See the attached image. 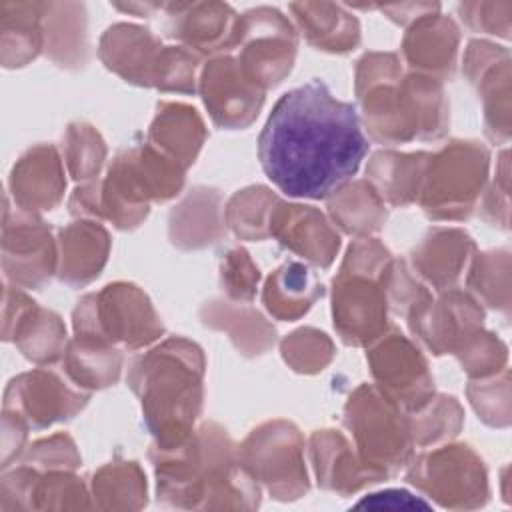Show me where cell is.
I'll return each instance as SVG.
<instances>
[{
  "label": "cell",
  "mask_w": 512,
  "mask_h": 512,
  "mask_svg": "<svg viewBox=\"0 0 512 512\" xmlns=\"http://www.w3.org/2000/svg\"><path fill=\"white\" fill-rule=\"evenodd\" d=\"M360 116L314 78L282 94L258 138V158L290 198L326 200L350 182L368 154Z\"/></svg>",
  "instance_id": "obj_1"
},
{
  "label": "cell",
  "mask_w": 512,
  "mask_h": 512,
  "mask_svg": "<svg viewBox=\"0 0 512 512\" xmlns=\"http://www.w3.org/2000/svg\"><path fill=\"white\" fill-rule=\"evenodd\" d=\"M158 502L174 508H240L260 506V484L240 466L228 432L206 422L170 448L148 452Z\"/></svg>",
  "instance_id": "obj_2"
},
{
  "label": "cell",
  "mask_w": 512,
  "mask_h": 512,
  "mask_svg": "<svg viewBox=\"0 0 512 512\" xmlns=\"http://www.w3.org/2000/svg\"><path fill=\"white\" fill-rule=\"evenodd\" d=\"M356 98L372 140L396 146L438 140L448 132L450 110L442 82L424 74H402L394 52H368L356 64Z\"/></svg>",
  "instance_id": "obj_3"
},
{
  "label": "cell",
  "mask_w": 512,
  "mask_h": 512,
  "mask_svg": "<svg viewBox=\"0 0 512 512\" xmlns=\"http://www.w3.org/2000/svg\"><path fill=\"white\" fill-rule=\"evenodd\" d=\"M202 348L174 336L136 356L128 368V386L138 396L146 428L158 448L186 440L204 400Z\"/></svg>",
  "instance_id": "obj_4"
},
{
  "label": "cell",
  "mask_w": 512,
  "mask_h": 512,
  "mask_svg": "<svg viewBox=\"0 0 512 512\" xmlns=\"http://www.w3.org/2000/svg\"><path fill=\"white\" fill-rule=\"evenodd\" d=\"M186 168L150 142L118 152L102 180V218L132 230L148 216L152 202L180 194Z\"/></svg>",
  "instance_id": "obj_5"
},
{
  "label": "cell",
  "mask_w": 512,
  "mask_h": 512,
  "mask_svg": "<svg viewBox=\"0 0 512 512\" xmlns=\"http://www.w3.org/2000/svg\"><path fill=\"white\" fill-rule=\"evenodd\" d=\"M74 336L138 350L164 334V324L144 290L114 282L100 292L84 294L72 312Z\"/></svg>",
  "instance_id": "obj_6"
},
{
  "label": "cell",
  "mask_w": 512,
  "mask_h": 512,
  "mask_svg": "<svg viewBox=\"0 0 512 512\" xmlns=\"http://www.w3.org/2000/svg\"><path fill=\"white\" fill-rule=\"evenodd\" d=\"M344 426L368 468L388 478L408 466L416 448L410 416L374 384H360L350 394L344 406Z\"/></svg>",
  "instance_id": "obj_7"
},
{
  "label": "cell",
  "mask_w": 512,
  "mask_h": 512,
  "mask_svg": "<svg viewBox=\"0 0 512 512\" xmlns=\"http://www.w3.org/2000/svg\"><path fill=\"white\" fill-rule=\"evenodd\" d=\"M488 148L474 140H452L430 154L418 204L430 220H466L486 184Z\"/></svg>",
  "instance_id": "obj_8"
},
{
  "label": "cell",
  "mask_w": 512,
  "mask_h": 512,
  "mask_svg": "<svg viewBox=\"0 0 512 512\" xmlns=\"http://www.w3.org/2000/svg\"><path fill=\"white\" fill-rule=\"evenodd\" d=\"M236 456L240 466L276 500H298L310 488L304 466V438L288 420L278 418L256 426L236 446Z\"/></svg>",
  "instance_id": "obj_9"
},
{
  "label": "cell",
  "mask_w": 512,
  "mask_h": 512,
  "mask_svg": "<svg viewBox=\"0 0 512 512\" xmlns=\"http://www.w3.org/2000/svg\"><path fill=\"white\" fill-rule=\"evenodd\" d=\"M406 480L442 508L468 510L488 500L482 458L466 444H448L414 458Z\"/></svg>",
  "instance_id": "obj_10"
},
{
  "label": "cell",
  "mask_w": 512,
  "mask_h": 512,
  "mask_svg": "<svg viewBox=\"0 0 512 512\" xmlns=\"http://www.w3.org/2000/svg\"><path fill=\"white\" fill-rule=\"evenodd\" d=\"M234 48H240L236 60L246 80L266 92L290 74L298 36L280 10L260 6L240 16Z\"/></svg>",
  "instance_id": "obj_11"
},
{
  "label": "cell",
  "mask_w": 512,
  "mask_h": 512,
  "mask_svg": "<svg viewBox=\"0 0 512 512\" xmlns=\"http://www.w3.org/2000/svg\"><path fill=\"white\" fill-rule=\"evenodd\" d=\"M2 270L10 286L40 290L58 270V242L50 226L32 212L10 206L4 198Z\"/></svg>",
  "instance_id": "obj_12"
},
{
  "label": "cell",
  "mask_w": 512,
  "mask_h": 512,
  "mask_svg": "<svg viewBox=\"0 0 512 512\" xmlns=\"http://www.w3.org/2000/svg\"><path fill=\"white\" fill-rule=\"evenodd\" d=\"M374 386L404 412L420 410L434 396V378L420 348L396 328H388L366 354Z\"/></svg>",
  "instance_id": "obj_13"
},
{
  "label": "cell",
  "mask_w": 512,
  "mask_h": 512,
  "mask_svg": "<svg viewBox=\"0 0 512 512\" xmlns=\"http://www.w3.org/2000/svg\"><path fill=\"white\" fill-rule=\"evenodd\" d=\"M412 336L432 354H456L462 344L482 330L484 310L478 300L458 288L428 294L406 314Z\"/></svg>",
  "instance_id": "obj_14"
},
{
  "label": "cell",
  "mask_w": 512,
  "mask_h": 512,
  "mask_svg": "<svg viewBox=\"0 0 512 512\" xmlns=\"http://www.w3.org/2000/svg\"><path fill=\"white\" fill-rule=\"evenodd\" d=\"M88 400L90 392L74 388L52 370L36 368L8 382L2 412L20 418L28 428L42 430L74 418Z\"/></svg>",
  "instance_id": "obj_15"
},
{
  "label": "cell",
  "mask_w": 512,
  "mask_h": 512,
  "mask_svg": "<svg viewBox=\"0 0 512 512\" xmlns=\"http://www.w3.org/2000/svg\"><path fill=\"white\" fill-rule=\"evenodd\" d=\"M384 274L368 276L338 270L334 276L332 324L344 344L370 346L388 330V302L382 286Z\"/></svg>",
  "instance_id": "obj_16"
},
{
  "label": "cell",
  "mask_w": 512,
  "mask_h": 512,
  "mask_svg": "<svg viewBox=\"0 0 512 512\" xmlns=\"http://www.w3.org/2000/svg\"><path fill=\"white\" fill-rule=\"evenodd\" d=\"M198 82L204 106L220 128L238 130L250 126L264 104V90L246 80L238 60L230 54L208 60Z\"/></svg>",
  "instance_id": "obj_17"
},
{
  "label": "cell",
  "mask_w": 512,
  "mask_h": 512,
  "mask_svg": "<svg viewBox=\"0 0 512 512\" xmlns=\"http://www.w3.org/2000/svg\"><path fill=\"white\" fill-rule=\"evenodd\" d=\"M268 234L316 268H328L340 250V234L332 220L306 204L278 200L270 214Z\"/></svg>",
  "instance_id": "obj_18"
},
{
  "label": "cell",
  "mask_w": 512,
  "mask_h": 512,
  "mask_svg": "<svg viewBox=\"0 0 512 512\" xmlns=\"http://www.w3.org/2000/svg\"><path fill=\"white\" fill-rule=\"evenodd\" d=\"M168 14V36L194 54H216L234 50L238 20L236 12L222 2H172L164 4Z\"/></svg>",
  "instance_id": "obj_19"
},
{
  "label": "cell",
  "mask_w": 512,
  "mask_h": 512,
  "mask_svg": "<svg viewBox=\"0 0 512 512\" xmlns=\"http://www.w3.org/2000/svg\"><path fill=\"white\" fill-rule=\"evenodd\" d=\"M464 74L478 88L484 102L486 134L496 142L508 140L510 56L506 48L472 40L464 56Z\"/></svg>",
  "instance_id": "obj_20"
},
{
  "label": "cell",
  "mask_w": 512,
  "mask_h": 512,
  "mask_svg": "<svg viewBox=\"0 0 512 512\" xmlns=\"http://www.w3.org/2000/svg\"><path fill=\"white\" fill-rule=\"evenodd\" d=\"M8 194L20 210L40 214L54 210L66 190L64 166L58 150L50 144L28 148L12 166Z\"/></svg>",
  "instance_id": "obj_21"
},
{
  "label": "cell",
  "mask_w": 512,
  "mask_h": 512,
  "mask_svg": "<svg viewBox=\"0 0 512 512\" xmlns=\"http://www.w3.org/2000/svg\"><path fill=\"white\" fill-rule=\"evenodd\" d=\"M310 458L318 486L342 496H350L364 486L386 480L368 468L348 438L334 430H314L310 436Z\"/></svg>",
  "instance_id": "obj_22"
},
{
  "label": "cell",
  "mask_w": 512,
  "mask_h": 512,
  "mask_svg": "<svg viewBox=\"0 0 512 512\" xmlns=\"http://www.w3.org/2000/svg\"><path fill=\"white\" fill-rule=\"evenodd\" d=\"M472 238L458 228H432L410 252L414 274L426 280L436 292L458 286L474 258Z\"/></svg>",
  "instance_id": "obj_23"
},
{
  "label": "cell",
  "mask_w": 512,
  "mask_h": 512,
  "mask_svg": "<svg viewBox=\"0 0 512 512\" xmlns=\"http://www.w3.org/2000/svg\"><path fill=\"white\" fill-rule=\"evenodd\" d=\"M460 32L452 18L428 14L408 26L402 40V56L410 72L436 80H450L456 66Z\"/></svg>",
  "instance_id": "obj_24"
},
{
  "label": "cell",
  "mask_w": 512,
  "mask_h": 512,
  "mask_svg": "<svg viewBox=\"0 0 512 512\" xmlns=\"http://www.w3.org/2000/svg\"><path fill=\"white\" fill-rule=\"evenodd\" d=\"M164 46L146 28L136 24H114L100 38L98 54L104 66L130 84L154 86L156 68Z\"/></svg>",
  "instance_id": "obj_25"
},
{
  "label": "cell",
  "mask_w": 512,
  "mask_h": 512,
  "mask_svg": "<svg viewBox=\"0 0 512 512\" xmlns=\"http://www.w3.org/2000/svg\"><path fill=\"white\" fill-rule=\"evenodd\" d=\"M56 276L68 286H86L104 268L110 252L108 230L96 222L78 218L58 232Z\"/></svg>",
  "instance_id": "obj_26"
},
{
  "label": "cell",
  "mask_w": 512,
  "mask_h": 512,
  "mask_svg": "<svg viewBox=\"0 0 512 512\" xmlns=\"http://www.w3.org/2000/svg\"><path fill=\"white\" fill-rule=\"evenodd\" d=\"M224 224L220 192L198 186L170 212V242L182 250H200L222 238Z\"/></svg>",
  "instance_id": "obj_27"
},
{
  "label": "cell",
  "mask_w": 512,
  "mask_h": 512,
  "mask_svg": "<svg viewBox=\"0 0 512 512\" xmlns=\"http://www.w3.org/2000/svg\"><path fill=\"white\" fill-rule=\"evenodd\" d=\"M290 12L306 42L316 50L348 54L360 42V24L356 16L340 4L296 2L290 4Z\"/></svg>",
  "instance_id": "obj_28"
},
{
  "label": "cell",
  "mask_w": 512,
  "mask_h": 512,
  "mask_svg": "<svg viewBox=\"0 0 512 512\" xmlns=\"http://www.w3.org/2000/svg\"><path fill=\"white\" fill-rule=\"evenodd\" d=\"M206 140V128L196 108L182 102H160L156 116L148 128V138L154 148L188 168Z\"/></svg>",
  "instance_id": "obj_29"
},
{
  "label": "cell",
  "mask_w": 512,
  "mask_h": 512,
  "mask_svg": "<svg viewBox=\"0 0 512 512\" xmlns=\"http://www.w3.org/2000/svg\"><path fill=\"white\" fill-rule=\"evenodd\" d=\"M202 324L228 334L242 356L266 354L276 342L274 326L254 308L232 300H210L200 308Z\"/></svg>",
  "instance_id": "obj_30"
},
{
  "label": "cell",
  "mask_w": 512,
  "mask_h": 512,
  "mask_svg": "<svg viewBox=\"0 0 512 512\" xmlns=\"http://www.w3.org/2000/svg\"><path fill=\"white\" fill-rule=\"evenodd\" d=\"M46 2H0V60L22 68L44 50Z\"/></svg>",
  "instance_id": "obj_31"
},
{
  "label": "cell",
  "mask_w": 512,
  "mask_h": 512,
  "mask_svg": "<svg viewBox=\"0 0 512 512\" xmlns=\"http://www.w3.org/2000/svg\"><path fill=\"white\" fill-rule=\"evenodd\" d=\"M428 158L430 152L400 154L394 150H380L366 166V180L384 204L408 206L418 202Z\"/></svg>",
  "instance_id": "obj_32"
},
{
  "label": "cell",
  "mask_w": 512,
  "mask_h": 512,
  "mask_svg": "<svg viewBox=\"0 0 512 512\" xmlns=\"http://www.w3.org/2000/svg\"><path fill=\"white\" fill-rule=\"evenodd\" d=\"M322 294L324 286L318 276L306 264L292 260L266 278L262 304L276 320L292 322L304 316Z\"/></svg>",
  "instance_id": "obj_33"
},
{
  "label": "cell",
  "mask_w": 512,
  "mask_h": 512,
  "mask_svg": "<svg viewBox=\"0 0 512 512\" xmlns=\"http://www.w3.org/2000/svg\"><path fill=\"white\" fill-rule=\"evenodd\" d=\"M44 52L62 68H82L88 58L86 10L78 2H48L44 10Z\"/></svg>",
  "instance_id": "obj_34"
},
{
  "label": "cell",
  "mask_w": 512,
  "mask_h": 512,
  "mask_svg": "<svg viewBox=\"0 0 512 512\" xmlns=\"http://www.w3.org/2000/svg\"><path fill=\"white\" fill-rule=\"evenodd\" d=\"M4 342H14L26 360L48 366L64 358L70 340L62 318L34 302L6 334Z\"/></svg>",
  "instance_id": "obj_35"
},
{
  "label": "cell",
  "mask_w": 512,
  "mask_h": 512,
  "mask_svg": "<svg viewBox=\"0 0 512 512\" xmlns=\"http://www.w3.org/2000/svg\"><path fill=\"white\" fill-rule=\"evenodd\" d=\"M326 200L332 224L358 238L378 232L388 218L384 200L368 180H350Z\"/></svg>",
  "instance_id": "obj_36"
},
{
  "label": "cell",
  "mask_w": 512,
  "mask_h": 512,
  "mask_svg": "<svg viewBox=\"0 0 512 512\" xmlns=\"http://www.w3.org/2000/svg\"><path fill=\"white\" fill-rule=\"evenodd\" d=\"M62 364L74 386L86 392L102 390L118 382L122 370V352L112 344L74 336L68 342Z\"/></svg>",
  "instance_id": "obj_37"
},
{
  "label": "cell",
  "mask_w": 512,
  "mask_h": 512,
  "mask_svg": "<svg viewBox=\"0 0 512 512\" xmlns=\"http://www.w3.org/2000/svg\"><path fill=\"white\" fill-rule=\"evenodd\" d=\"M92 506L100 510H138L146 506V476L134 460H114L92 474Z\"/></svg>",
  "instance_id": "obj_38"
},
{
  "label": "cell",
  "mask_w": 512,
  "mask_h": 512,
  "mask_svg": "<svg viewBox=\"0 0 512 512\" xmlns=\"http://www.w3.org/2000/svg\"><path fill=\"white\" fill-rule=\"evenodd\" d=\"M278 200L266 186H248L228 200L224 220L240 240H266L270 238V214Z\"/></svg>",
  "instance_id": "obj_39"
},
{
  "label": "cell",
  "mask_w": 512,
  "mask_h": 512,
  "mask_svg": "<svg viewBox=\"0 0 512 512\" xmlns=\"http://www.w3.org/2000/svg\"><path fill=\"white\" fill-rule=\"evenodd\" d=\"M414 446L424 448L454 438L462 428V408L454 396L434 394L420 410L410 412Z\"/></svg>",
  "instance_id": "obj_40"
},
{
  "label": "cell",
  "mask_w": 512,
  "mask_h": 512,
  "mask_svg": "<svg viewBox=\"0 0 512 512\" xmlns=\"http://www.w3.org/2000/svg\"><path fill=\"white\" fill-rule=\"evenodd\" d=\"M62 156L76 182H94L106 160V144L92 124L74 122L62 136Z\"/></svg>",
  "instance_id": "obj_41"
},
{
  "label": "cell",
  "mask_w": 512,
  "mask_h": 512,
  "mask_svg": "<svg viewBox=\"0 0 512 512\" xmlns=\"http://www.w3.org/2000/svg\"><path fill=\"white\" fill-rule=\"evenodd\" d=\"M472 260L474 262L468 272V288L490 308L508 312V252H484Z\"/></svg>",
  "instance_id": "obj_42"
},
{
  "label": "cell",
  "mask_w": 512,
  "mask_h": 512,
  "mask_svg": "<svg viewBox=\"0 0 512 512\" xmlns=\"http://www.w3.org/2000/svg\"><path fill=\"white\" fill-rule=\"evenodd\" d=\"M284 362L298 374L322 372L334 358V342L316 328H298L280 342Z\"/></svg>",
  "instance_id": "obj_43"
},
{
  "label": "cell",
  "mask_w": 512,
  "mask_h": 512,
  "mask_svg": "<svg viewBox=\"0 0 512 512\" xmlns=\"http://www.w3.org/2000/svg\"><path fill=\"white\" fill-rule=\"evenodd\" d=\"M200 56L184 46H164L154 76V88L162 92L192 94Z\"/></svg>",
  "instance_id": "obj_44"
},
{
  "label": "cell",
  "mask_w": 512,
  "mask_h": 512,
  "mask_svg": "<svg viewBox=\"0 0 512 512\" xmlns=\"http://www.w3.org/2000/svg\"><path fill=\"white\" fill-rule=\"evenodd\" d=\"M260 270L242 246H232L220 260V284L232 302H252L258 290Z\"/></svg>",
  "instance_id": "obj_45"
},
{
  "label": "cell",
  "mask_w": 512,
  "mask_h": 512,
  "mask_svg": "<svg viewBox=\"0 0 512 512\" xmlns=\"http://www.w3.org/2000/svg\"><path fill=\"white\" fill-rule=\"evenodd\" d=\"M462 370L470 378H490L504 370L506 364V346L490 332L478 330L470 336L462 348L456 352Z\"/></svg>",
  "instance_id": "obj_46"
},
{
  "label": "cell",
  "mask_w": 512,
  "mask_h": 512,
  "mask_svg": "<svg viewBox=\"0 0 512 512\" xmlns=\"http://www.w3.org/2000/svg\"><path fill=\"white\" fill-rule=\"evenodd\" d=\"M18 464H26L36 468L38 472L48 470H76L80 466V454L76 450L74 440L60 432L48 438H40L32 442L20 456Z\"/></svg>",
  "instance_id": "obj_47"
},
{
  "label": "cell",
  "mask_w": 512,
  "mask_h": 512,
  "mask_svg": "<svg viewBox=\"0 0 512 512\" xmlns=\"http://www.w3.org/2000/svg\"><path fill=\"white\" fill-rule=\"evenodd\" d=\"M498 382L496 374L490 378H480L468 384V398L478 418H482L490 426H508L510 422V386L508 372Z\"/></svg>",
  "instance_id": "obj_48"
},
{
  "label": "cell",
  "mask_w": 512,
  "mask_h": 512,
  "mask_svg": "<svg viewBox=\"0 0 512 512\" xmlns=\"http://www.w3.org/2000/svg\"><path fill=\"white\" fill-rule=\"evenodd\" d=\"M382 286H384L388 308L394 314L404 318L412 306H416L420 300H424L430 294L426 286L420 280H416V276L410 274L408 266L402 260H394V258L384 274Z\"/></svg>",
  "instance_id": "obj_49"
},
{
  "label": "cell",
  "mask_w": 512,
  "mask_h": 512,
  "mask_svg": "<svg viewBox=\"0 0 512 512\" xmlns=\"http://www.w3.org/2000/svg\"><path fill=\"white\" fill-rule=\"evenodd\" d=\"M68 210L76 218L86 220H104L102 218V180L96 182H84L82 186H76L70 200Z\"/></svg>",
  "instance_id": "obj_50"
},
{
  "label": "cell",
  "mask_w": 512,
  "mask_h": 512,
  "mask_svg": "<svg viewBox=\"0 0 512 512\" xmlns=\"http://www.w3.org/2000/svg\"><path fill=\"white\" fill-rule=\"evenodd\" d=\"M26 436L28 426L20 418L2 412V470L10 468L12 460H20L22 452L26 450Z\"/></svg>",
  "instance_id": "obj_51"
},
{
  "label": "cell",
  "mask_w": 512,
  "mask_h": 512,
  "mask_svg": "<svg viewBox=\"0 0 512 512\" xmlns=\"http://www.w3.org/2000/svg\"><path fill=\"white\" fill-rule=\"evenodd\" d=\"M428 508V502L412 496L406 490H384V492H376V494H368L366 498H362L356 508Z\"/></svg>",
  "instance_id": "obj_52"
},
{
  "label": "cell",
  "mask_w": 512,
  "mask_h": 512,
  "mask_svg": "<svg viewBox=\"0 0 512 512\" xmlns=\"http://www.w3.org/2000/svg\"><path fill=\"white\" fill-rule=\"evenodd\" d=\"M380 10L396 24L400 26H410L416 20L428 16V14H436L440 10V4H432V2H412V4H390V6H380Z\"/></svg>",
  "instance_id": "obj_53"
},
{
  "label": "cell",
  "mask_w": 512,
  "mask_h": 512,
  "mask_svg": "<svg viewBox=\"0 0 512 512\" xmlns=\"http://www.w3.org/2000/svg\"><path fill=\"white\" fill-rule=\"evenodd\" d=\"M114 8L122 12H134L136 16H150V12L162 8V4H114Z\"/></svg>",
  "instance_id": "obj_54"
}]
</instances>
